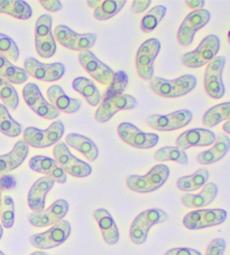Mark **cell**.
<instances>
[{
	"mask_svg": "<svg viewBox=\"0 0 230 255\" xmlns=\"http://www.w3.org/2000/svg\"><path fill=\"white\" fill-rule=\"evenodd\" d=\"M197 86V78L192 74H185L174 80L154 77L150 80V89L154 94L164 98H178L188 95Z\"/></svg>",
	"mask_w": 230,
	"mask_h": 255,
	"instance_id": "cell-1",
	"label": "cell"
},
{
	"mask_svg": "<svg viewBox=\"0 0 230 255\" xmlns=\"http://www.w3.org/2000/svg\"><path fill=\"white\" fill-rule=\"evenodd\" d=\"M169 177V166L165 164H157L153 166L145 175H129L126 180V184L131 191L148 193L160 189Z\"/></svg>",
	"mask_w": 230,
	"mask_h": 255,
	"instance_id": "cell-2",
	"label": "cell"
},
{
	"mask_svg": "<svg viewBox=\"0 0 230 255\" xmlns=\"http://www.w3.org/2000/svg\"><path fill=\"white\" fill-rule=\"evenodd\" d=\"M169 219L164 210L153 208L140 213L132 222L129 231V236L132 243L137 245L144 244L147 240L149 230L156 224H161Z\"/></svg>",
	"mask_w": 230,
	"mask_h": 255,
	"instance_id": "cell-3",
	"label": "cell"
},
{
	"mask_svg": "<svg viewBox=\"0 0 230 255\" xmlns=\"http://www.w3.org/2000/svg\"><path fill=\"white\" fill-rule=\"evenodd\" d=\"M220 50V39L217 35H208L202 39L199 46L191 52H187L182 56V63L187 68L197 69L211 62L217 58Z\"/></svg>",
	"mask_w": 230,
	"mask_h": 255,
	"instance_id": "cell-4",
	"label": "cell"
},
{
	"mask_svg": "<svg viewBox=\"0 0 230 255\" xmlns=\"http://www.w3.org/2000/svg\"><path fill=\"white\" fill-rule=\"evenodd\" d=\"M53 154H54V160L59 164L60 168L65 173L72 175V177L86 178L92 172L91 165L75 157L70 152L68 145L64 142H59L55 144L54 149H53Z\"/></svg>",
	"mask_w": 230,
	"mask_h": 255,
	"instance_id": "cell-5",
	"label": "cell"
},
{
	"mask_svg": "<svg viewBox=\"0 0 230 255\" xmlns=\"http://www.w3.org/2000/svg\"><path fill=\"white\" fill-rule=\"evenodd\" d=\"M24 140L28 146L35 148H45L57 144L64 134V125L61 121L52 123L46 129L36 127H27L24 130Z\"/></svg>",
	"mask_w": 230,
	"mask_h": 255,
	"instance_id": "cell-6",
	"label": "cell"
},
{
	"mask_svg": "<svg viewBox=\"0 0 230 255\" xmlns=\"http://www.w3.org/2000/svg\"><path fill=\"white\" fill-rule=\"evenodd\" d=\"M71 234V225L68 221H61L53 225L47 231L35 234L29 237V242L34 248L39 251L51 250L60 246L69 239Z\"/></svg>",
	"mask_w": 230,
	"mask_h": 255,
	"instance_id": "cell-7",
	"label": "cell"
},
{
	"mask_svg": "<svg viewBox=\"0 0 230 255\" xmlns=\"http://www.w3.org/2000/svg\"><path fill=\"white\" fill-rule=\"evenodd\" d=\"M228 214L225 209H198L190 212L183 218V225L191 231L221 225L226 222Z\"/></svg>",
	"mask_w": 230,
	"mask_h": 255,
	"instance_id": "cell-8",
	"label": "cell"
},
{
	"mask_svg": "<svg viewBox=\"0 0 230 255\" xmlns=\"http://www.w3.org/2000/svg\"><path fill=\"white\" fill-rule=\"evenodd\" d=\"M53 35H54V38L61 45L69 48V50L77 52L89 50L97 42L96 34L77 33L65 25L56 26L54 28V32H53Z\"/></svg>",
	"mask_w": 230,
	"mask_h": 255,
	"instance_id": "cell-9",
	"label": "cell"
},
{
	"mask_svg": "<svg viewBox=\"0 0 230 255\" xmlns=\"http://www.w3.org/2000/svg\"><path fill=\"white\" fill-rule=\"evenodd\" d=\"M137 106H138V101L130 95L122 94L110 96L105 98L97 108L95 118L97 122L104 124V123L112 120L114 115H116L118 112L129 111V109H134Z\"/></svg>",
	"mask_w": 230,
	"mask_h": 255,
	"instance_id": "cell-10",
	"label": "cell"
},
{
	"mask_svg": "<svg viewBox=\"0 0 230 255\" xmlns=\"http://www.w3.org/2000/svg\"><path fill=\"white\" fill-rule=\"evenodd\" d=\"M161 51V42L157 38H149L139 46L136 54V69L144 80L154 78V61Z\"/></svg>",
	"mask_w": 230,
	"mask_h": 255,
	"instance_id": "cell-11",
	"label": "cell"
},
{
	"mask_svg": "<svg viewBox=\"0 0 230 255\" xmlns=\"http://www.w3.org/2000/svg\"><path fill=\"white\" fill-rule=\"evenodd\" d=\"M225 64V56H218V58H215L207 65L203 85H205L207 95L212 99H221L225 96L226 89L223 80Z\"/></svg>",
	"mask_w": 230,
	"mask_h": 255,
	"instance_id": "cell-12",
	"label": "cell"
},
{
	"mask_svg": "<svg viewBox=\"0 0 230 255\" xmlns=\"http://www.w3.org/2000/svg\"><path fill=\"white\" fill-rule=\"evenodd\" d=\"M25 103L39 117L45 120H55L60 112L44 98L41 90L35 83H27L23 89Z\"/></svg>",
	"mask_w": 230,
	"mask_h": 255,
	"instance_id": "cell-13",
	"label": "cell"
},
{
	"mask_svg": "<svg viewBox=\"0 0 230 255\" xmlns=\"http://www.w3.org/2000/svg\"><path fill=\"white\" fill-rule=\"evenodd\" d=\"M210 12L206 9L194 10L185 17L178 32V42L182 46L191 45L194 35L209 23Z\"/></svg>",
	"mask_w": 230,
	"mask_h": 255,
	"instance_id": "cell-14",
	"label": "cell"
},
{
	"mask_svg": "<svg viewBox=\"0 0 230 255\" xmlns=\"http://www.w3.org/2000/svg\"><path fill=\"white\" fill-rule=\"evenodd\" d=\"M118 135L123 142L136 148H152L158 143L157 134L145 133L130 123H121L117 128Z\"/></svg>",
	"mask_w": 230,
	"mask_h": 255,
	"instance_id": "cell-15",
	"label": "cell"
},
{
	"mask_svg": "<svg viewBox=\"0 0 230 255\" xmlns=\"http://www.w3.org/2000/svg\"><path fill=\"white\" fill-rule=\"evenodd\" d=\"M79 61L82 68L86 70L91 78L104 86H109L112 83L115 72L107 64L100 61L91 51H82L79 53Z\"/></svg>",
	"mask_w": 230,
	"mask_h": 255,
	"instance_id": "cell-16",
	"label": "cell"
},
{
	"mask_svg": "<svg viewBox=\"0 0 230 255\" xmlns=\"http://www.w3.org/2000/svg\"><path fill=\"white\" fill-rule=\"evenodd\" d=\"M192 121V113L187 109L167 114V115H152L147 118L150 128L160 131H172L189 125Z\"/></svg>",
	"mask_w": 230,
	"mask_h": 255,
	"instance_id": "cell-17",
	"label": "cell"
},
{
	"mask_svg": "<svg viewBox=\"0 0 230 255\" xmlns=\"http://www.w3.org/2000/svg\"><path fill=\"white\" fill-rule=\"evenodd\" d=\"M24 70L28 76L37 80L53 82L63 77L65 67L60 62L45 64L34 58H26L24 61Z\"/></svg>",
	"mask_w": 230,
	"mask_h": 255,
	"instance_id": "cell-18",
	"label": "cell"
},
{
	"mask_svg": "<svg viewBox=\"0 0 230 255\" xmlns=\"http://www.w3.org/2000/svg\"><path fill=\"white\" fill-rule=\"evenodd\" d=\"M68 212V201L64 199H59L53 202L50 207L44 209L41 213H30L28 215V221L35 227L53 226L59 222L63 221Z\"/></svg>",
	"mask_w": 230,
	"mask_h": 255,
	"instance_id": "cell-19",
	"label": "cell"
},
{
	"mask_svg": "<svg viewBox=\"0 0 230 255\" xmlns=\"http://www.w3.org/2000/svg\"><path fill=\"white\" fill-rule=\"evenodd\" d=\"M216 134L207 128H192L181 134L176 138V147L188 149L194 146H209L216 142Z\"/></svg>",
	"mask_w": 230,
	"mask_h": 255,
	"instance_id": "cell-20",
	"label": "cell"
},
{
	"mask_svg": "<svg viewBox=\"0 0 230 255\" xmlns=\"http://www.w3.org/2000/svg\"><path fill=\"white\" fill-rule=\"evenodd\" d=\"M28 164L35 172L46 175L57 183L66 182V173L60 168L54 159L44 155H35L29 160Z\"/></svg>",
	"mask_w": 230,
	"mask_h": 255,
	"instance_id": "cell-21",
	"label": "cell"
},
{
	"mask_svg": "<svg viewBox=\"0 0 230 255\" xmlns=\"http://www.w3.org/2000/svg\"><path fill=\"white\" fill-rule=\"evenodd\" d=\"M55 181L47 177L37 179L28 192L27 201L33 213H41L45 209V199L47 193L54 187Z\"/></svg>",
	"mask_w": 230,
	"mask_h": 255,
	"instance_id": "cell-22",
	"label": "cell"
},
{
	"mask_svg": "<svg viewBox=\"0 0 230 255\" xmlns=\"http://www.w3.org/2000/svg\"><path fill=\"white\" fill-rule=\"evenodd\" d=\"M29 153V146L25 140H18L11 151L5 155H0V174H6L19 168Z\"/></svg>",
	"mask_w": 230,
	"mask_h": 255,
	"instance_id": "cell-23",
	"label": "cell"
},
{
	"mask_svg": "<svg viewBox=\"0 0 230 255\" xmlns=\"http://www.w3.org/2000/svg\"><path fill=\"white\" fill-rule=\"evenodd\" d=\"M47 97L50 104L60 113L74 114L81 108V101L66 96L60 86H52L48 88Z\"/></svg>",
	"mask_w": 230,
	"mask_h": 255,
	"instance_id": "cell-24",
	"label": "cell"
},
{
	"mask_svg": "<svg viewBox=\"0 0 230 255\" xmlns=\"http://www.w3.org/2000/svg\"><path fill=\"white\" fill-rule=\"evenodd\" d=\"M217 195H218V187H217L216 183L210 182L207 183L202 190L199 193H196V195L184 193L181 200H182V204L187 208L199 209L210 205L216 199Z\"/></svg>",
	"mask_w": 230,
	"mask_h": 255,
	"instance_id": "cell-25",
	"label": "cell"
},
{
	"mask_svg": "<svg viewBox=\"0 0 230 255\" xmlns=\"http://www.w3.org/2000/svg\"><path fill=\"white\" fill-rule=\"evenodd\" d=\"M94 217L101 231L105 242L109 245H115L119 241V231L114 218L107 209L99 208L94 212Z\"/></svg>",
	"mask_w": 230,
	"mask_h": 255,
	"instance_id": "cell-26",
	"label": "cell"
},
{
	"mask_svg": "<svg viewBox=\"0 0 230 255\" xmlns=\"http://www.w3.org/2000/svg\"><path fill=\"white\" fill-rule=\"evenodd\" d=\"M230 149V138L226 134H219L218 138L216 139L215 145L210 149L201 152L198 155L197 160L200 164L208 165L216 163V162L224 159Z\"/></svg>",
	"mask_w": 230,
	"mask_h": 255,
	"instance_id": "cell-27",
	"label": "cell"
},
{
	"mask_svg": "<svg viewBox=\"0 0 230 255\" xmlns=\"http://www.w3.org/2000/svg\"><path fill=\"white\" fill-rule=\"evenodd\" d=\"M65 144L70 145L71 147L77 149L81 153V154L85 155L88 161L94 162L99 156V149L97 147V145L94 143V140L90 138L86 137V136L80 135V134H69L65 137Z\"/></svg>",
	"mask_w": 230,
	"mask_h": 255,
	"instance_id": "cell-28",
	"label": "cell"
},
{
	"mask_svg": "<svg viewBox=\"0 0 230 255\" xmlns=\"http://www.w3.org/2000/svg\"><path fill=\"white\" fill-rule=\"evenodd\" d=\"M0 14L26 20L32 17L33 10L28 3L23 0H0Z\"/></svg>",
	"mask_w": 230,
	"mask_h": 255,
	"instance_id": "cell-29",
	"label": "cell"
},
{
	"mask_svg": "<svg viewBox=\"0 0 230 255\" xmlns=\"http://www.w3.org/2000/svg\"><path fill=\"white\" fill-rule=\"evenodd\" d=\"M0 78L9 83L21 85L27 81L28 74L24 69L16 67L7 58L0 54Z\"/></svg>",
	"mask_w": 230,
	"mask_h": 255,
	"instance_id": "cell-30",
	"label": "cell"
},
{
	"mask_svg": "<svg viewBox=\"0 0 230 255\" xmlns=\"http://www.w3.org/2000/svg\"><path fill=\"white\" fill-rule=\"evenodd\" d=\"M73 89L85 97L86 100L92 107H97L101 100V95L98 88L88 78L78 77L72 82Z\"/></svg>",
	"mask_w": 230,
	"mask_h": 255,
	"instance_id": "cell-31",
	"label": "cell"
},
{
	"mask_svg": "<svg viewBox=\"0 0 230 255\" xmlns=\"http://www.w3.org/2000/svg\"><path fill=\"white\" fill-rule=\"evenodd\" d=\"M208 180H209V171L207 169L198 170L196 173L191 175H185V177L180 178L176 181V187L181 191L189 193L191 191H196L198 189L205 187Z\"/></svg>",
	"mask_w": 230,
	"mask_h": 255,
	"instance_id": "cell-32",
	"label": "cell"
},
{
	"mask_svg": "<svg viewBox=\"0 0 230 255\" xmlns=\"http://www.w3.org/2000/svg\"><path fill=\"white\" fill-rule=\"evenodd\" d=\"M230 121V103L216 105L203 115L202 123L208 128L215 127L221 122Z\"/></svg>",
	"mask_w": 230,
	"mask_h": 255,
	"instance_id": "cell-33",
	"label": "cell"
},
{
	"mask_svg": "<svg viewBox=\"0 0 230 255\" xmlns=\"http://www.w3.org/2000/svg\"><path fill=\"white\" fill-rule=\"evenodd\" d=\"M154 160L156 162L173 161L182 165L189 164V157L187 153L176 146H164L160 148L154 154Z\"/></svg>",
	"mask_w": 230,
	"mask_h": 255,
	"instance_id": "cell-34",
	"label": "cell"
},
{
	"mask_svg": "<svg viewBox=\"0 0 230 255\" xmlns=\"http://www.w3.org/2000/svg\"><path fill=\"white\" fill-rule=\"evenodd\" d=\"M0 131L9 137L19 136L23 131V127L10 116L8 109L2 104H0Z\"/></svg>",
	"mask_w": 230,
	"mask_h": 255,
	"instance_id": "cell-35",
	"label": "cell"
},
{
	"mask_svg": "<svg viewBox=\"0 0 230 255\" xmlns=\"http://www.w3.org/2000/svg\"><path fill=\"white\" fill-rule=\"evenodd\" d=\"M166 7L163 5H157L152 8L147 14H146L140 21V29L145 34L152 33L157 27L160 21L164 18L166 15Z\"/></svg>",
	"mask_w": 230,
	"mask_h": 255,
	"instance_id": "cell-36",
	"label": "cell"
},
{
	"mask_svg": "<svg viewBox=\"0 0 230 255\" xmlns=\"http://www.w3.org/2000/svg\"><path fill=\"white\" fill-rule=\"evenodd\" d=\"M126 5V0H106L95 9V18L98 20H107L116 16Z\"/></svg>",
	"mask_w": 230,
	"mask_h": 255,
	"instance_id": "cell-37",
	"label": "cell"
},
{
	"mask_svg": "<svg viewBox=\"0 0 230 255\" xmlns=\"http://www.w3.org/2000/svg\"><path fill=\"white\" fill-rule=\"evenodd\" d=\"M0 99L2 100L3 106L9 111H16V108L19 105V97L15 87H12L11 83L2 80L0 78Z\"/></svg>",
	"mask_w": 230,
	"mask_h": 255,
	"instance_id": "cell-38",
	"label": "cell"
},
{
	"mask_svg": "<svg viewBox=\"0 0 230 255\" xmlns=\"http://www.w3.org/2000/svg\"><path fill=\"white\" fill-rule=\"evenodd\" d=\"M0 219L2 227L11 228L15 223V204L10 196H5L0 205Z\"/></svg>",
	"mask_w": 230,
	"mask_h": 255,
	"instance_id": "cell-39",
	"label": "cell"
},
{
	"mask_svg": "<svg viewBox=\"0 0 230 255\" xmlns=\"http://www.w3.org/2000/svg\"><path fill=\"white\" fill-rule=\"evenodd\" d=\"M35 46L39 56L43 59H50L56 52V42L54 35L51 33L48 36L35 39Z\"/></svg>",
	"mask_w": 230,
	"mask_h": 255,
	"instance_id": "cell-40",
	"label": "cell"
},
{
	"mask_svg": "<svg viewBox=\"0 0 230 255\" xmlns=\"http://www.w3.org/2000/svg\"><path fill=\"white\" fill-rule=\"evenodd\" d=\"M127 85H128L127 73L123 71L116 72L115 73L112 83H110V85L107 87V90H106V92H105L106 98L110 96L122 95L123 90L127 88Z\"/></svg>",
	"mask_w": 230,
	"mask_h": 255,
	"instance_id": "cell-41",
	"label": "cell"
},
{
	"mask_svg": "<svg viewBox=\"0 0 230 255\" xmlns=\"http://www.w3.org/2000/svg\"><path fill=\"white\" fill-rule=\"evenodd\" d=\"M0 54L9 61H17L19 58L18 46L9 36L2 33H0Z\"/></svg>",
	"mask_w": 230,
	"mask_h": 255,
	"instance_id": "cell-42",
	"label": "cell"
},
{
	"mask_svg": "<svg viewBox=\"0 0 230 255\" xmlns=\"http://www.w3.org/2000/svg\"><path fill=\"white\" fill-rule=\"evenodd\" d=\"M52 16L48 14H44L38 17L35 24V39L43 38L48 36L52 33Z\"/></svg>",
	"mask_w": 230,
	"mask_h": 255,
	"instance_id": "cell-43",
	"label": "cell"
},
{
	"mask_svg": "<svg viewBox=\"0 0 230 255\" xmlns=\"http://www.w3.org/2000/svg\"><path fill=\"white\" fill-rule=\"evenodd\" d=\"M226 250V241L224 239H215L208 245L206 255H224Z\"/></svg>",
	"mask_w": 230,
	"mask_h": 255,
	"instance_id": "cell-44",
	"label": "cell"
},
{
	"mask_svg": "<svg viewBox=\"0 0 230 255\" xmlns=\"http://www.w3.org/2000/svg\"><path fill=\"white\" fill-rule=\"evenodd\" d=\"M39 3H41L44 9H46L50 12L59 11L63 8V5H62V2L59 1V0H41Z\"/></svg>",
	"mask_w": 230,
	"mask_h": 255,
	"instance_id": "cell-45",
	"label": "cell"
},
{
	"mask_svg": "<svg viewBox=\"0 0 230 255\" xmlns=\"http://www.w3.org/2000/svg\"><path fill=\"white\" fill-rule=\"evenodd\" d=\"M164 255H202L199 251L189 248H176L167 251Z\"/></svg>",
	"mask_w": 230,
	"mask_h": 255,
	"instance_id": "cell-46",
	"label": "cell"
},
{
	"mask_svg": "<svg viewBox=\"0 0 230 255\" xmlns=\"http://www.w3.org/2000/svg\"><path fill=\"white\" fill-rule=\"evenodd\" d=\"M150 0H136V1H132L131 10L134 12H143L145 11L150 5Z\"/></svg>",
	"mask_w": 230,
	"mask_h": 255,
	"instance_id": "cell-47",
	"label": "cell"
},
{
	"mask_svg": "<svg viewBox=\"0 0 230 255\" xmlns=\"http://www.w3.org/2000/svg\"><path fill=\"white\" fill-rule=\"evenodd\" d=\"M205 0H187L185 1V5H187L189 8L194 10H200L205 6Z\"/></svg>",
	"mask_w": 230,
	"mask_h": 255,
	"instance_id": "cell-48",
	"label": "cell"
},
{
	"mask_svg": "<svg viewBox=\"0 0 230 255\" xmlns=\"http://www.w3.org/2000/svg\"><path fill=\"white\" fill-rule=\"evenodd\" d=\"M101 2L103 1H99V0H89V1H87V3H88V6H90L91 8H98L100 5H101Z\"/></svg>",
	"mask_w": 230,
	"mask_h": 255,
	"instance_id": "cell-49",
	"label": "cell"
},
{
	"mask_svg": "<svg viewBox=\"0 0 230 255\" xmlns=\"http://www.w3.org/2000/svg\"><path fill=\"white\" fill-rule=\"evenodd\" d=\"M223 128H224V130L226 131V133L230 135V121L227 122V123H225Z\"/></svg>",
	"mask_w": 230,
	"mask_h": 255,
	"instance_id": "cell-50",
	"label": "cell"
},
{
	"mask_svg": "<svg viewBox=\"0 0 230 255\" xmlns=\"http://www.w3.org/2000/svg\"><path fill=\"white\" fill-rule=\"evenodd\" d=\"M30 255H48V254L44 252V251H37V252H34Z\"/></svg>",
	"mask_w": 230,
	"mask_h": 255,
	"instance_id": "cell-51",
	"label": "cell"
},
{
	"mask_svg": "<svg viewBox=\"0 0 230 255\" xmlns=\"http://www.w3.org/2000/svg\"><path fill=\"white\" fill-rule=\"evenodd\" d=\"M2 234H3V228H2V225H1V224H0V240H1Z\"/></svg>",
	"mask_w": 230,
	"mask_h": 255,
	"instance_id": "cell-52",
	"label": "cell"
},
{
	"mask_svg": "<svg viewBox=\"0 0 230 255\" xmlns=\"http://www.w3.org/2000/svg\"><path fill=\"white\" fill-rule=\"evenodd\" d=\"M228 42L230 44V29H229V32H228Z\"/></svg>",
	"mask_w": 230,
	"mask_h": 255,
	"instance_id": "cell-53",
	"label": "cell"
},
{
	"mask_svg": "<svg viewBox=\"0 0 230 255\" xmlns=\"http://www.w3.org/2000/svg\"><path fill=\"white\" fill-rule=\"evenodd\" d=\"M0 205H1V190H0Z\"/></svg>",
	"mask_w": 230,
	"mask_h": 255,
	"instance_id": "cell-54",
	"label": "cell"
},
{
	"mask_svg": "<svg viewBox=\"0 0 230 255\" xmlns=\"http://www.w3.org/2000/svg\"><path fill=\"white\" fill-rule=\"evenodd\" d=\"M0 255H5V254H3V253L1 252V251H0Z\"/></svg>",
	"mask_w": 230,
	"mask_h": 255,
	"instance_id": "cell-55",
	"label": "cell"
}]
</instances>
